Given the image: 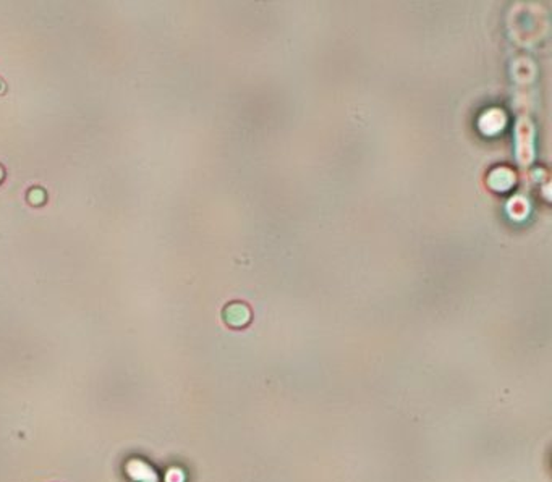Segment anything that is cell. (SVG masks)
I'll return each instance as SVG.
<instances>
[{
    "label": "cell",
    "mask_w": 552,
    "mask_h": 482,
    "mask_svg": "<svg viewBox=\"0 0 552 482\" xmlns=\"http://www.w3.org/2000/svg\"><path fill=\"white\" fill-rule=\"evenodd\" d=\"M28 199L31 204H34V206H39V204H42L44 201H46V193H44L42 190L36 188V190H31L29 194H28Z\"/></svg>",
    "instance_id": "6da1fadb"
},
{
    "label": "cell",
    "mask_w": 552,
    "mask_h": 482,
    "mask_svg": "<svg viewBox=\"0 0 552 482\" xmlns=\"http://www.w3.org/2000/svg\"><path fill=\"white\" fill-rule=\"evenodd\" d=\"M2 178H3V168L0 167V180H2Z\"/></svg>",
    "instance_id": "3957f363"
},
{
    "label": "cell",
    "mask_w": 552,
    "mask_h": 482,
    "mask_svg": "<svg viewBox=\"0 0 552 482\" xmlns=\"http://www.w3.org/2000/svg\"><path fill=\"white\" fill-rule=\"evenodd\" d=\"M3 91H5V84H3L2 79H0V94H2Z\"/></svg>",
    "instance_id": "7a4b0ae2"
}]
</instances>
